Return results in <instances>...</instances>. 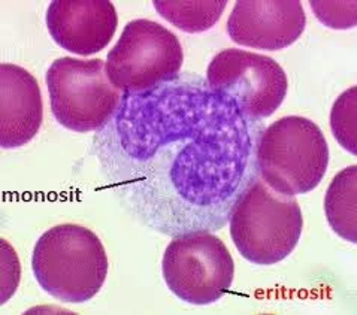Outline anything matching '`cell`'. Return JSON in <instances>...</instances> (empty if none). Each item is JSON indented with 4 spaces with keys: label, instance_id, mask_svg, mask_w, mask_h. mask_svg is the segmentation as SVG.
<instances>
[{
    "label": "cell",
    "instance_id": "6da1fadb",
    "mask_svg": "<svg viewBox=\"0 0 357 315\" xmlns=\"http://www.w3.org/2000/svg\"><path fill=\"white\" fill-rule=\"evenodd\" d=\"M257 123L206 79L178 77L149 93L123 94L91 148L123 206L176 238L226 226L259 176Z\"/></svg>",
    "mask_w": 357,
    "mask_h": 315
},
{
    "label": "cell",
    "instance_id": "7a4b0ae2",
    "mask_svg": "<svg viewBox=\"0 0 357 315\" xmlns=\"http://www.w3.org/2000/svg\"><path fill=\"white\" fill-rule=\"evenodd\" d=\"M108 268L100 239L79 224L47 230L31 256V269L42 290L65 303H82L96 296L108 277Z\"/></svg>",
    "mask_w": 357,
    "mask_h": 315
},
{
    "label": "cell",
    "instance_id": "3957f363",
    "mask_svg": "<svg viewBox=\"0 0 357 315\" xmlns=\"http://www.w3.org/2000/svg\"><path fill=\"white\" fill-rule=\"evenodd\" d=\"M328 164V141L319 125L305 117H282L259 135V176L281 194L298 196L312 192L321 183Z\"/></svg>",
    "mask_w": 357,
    "mask_h": 315
},
{
    "label": "cell",
    "instance_id": "277c9868",
    "mask_svg": "<svg viewBox=\"0 0 357 315\" xmlns=\"http://www.w3.org/2000/svg\"><path fill=\"white\" fill-rule=\"evenodd\" d=\"M230 236L239 254L259 266H272L296 248L303 227L295 196L281 194L257 176L230 215Z\"/></svg>",
    "mask_w": 357,
    "mask_h": 315
},
{
    "label": "cell",
    "instance_id": "5b68a950",
    "mask_svg": "<svg viewBox=\"0 0 357 315\" xmlns=\"http://www.w3.org/2000/svg\"><path fill=\"white\" fill-rule=\"evenodd\" d=\"M45 81L57 123L78 133L103 128L123 99L102 59H57L50 66Z\"/></svg>",
    "mask_w": 357,
    "mask_h": 315
},
{
    "label": "cell",
    "instance_id": "8992f818",
    "mask_svg": "<svg viewBox=\"0 0 357 315\" xmlns=\"http://www.w3.org/2000/svg\"><path fill=\"white\" fill-rule=\"evenodd\" d=\"M183 61L172 31L155 21L133 20L108 52L107 73L123 94H144L180 77Z\"/></svg>",
    "mask_w": 357,
    "mask_h": 315
},
{
    "label": "cell",
    "instance_id": "52a82bcc",
    "mask_svg": "<svg viewBox=\"0 0 357 315\" xmlns=\"http://www.w3.org/2000/svg\"><path fill=\"white\" fill-rule=\"evenodd\" d=\"M162 272L167 289L192 305H211L232 286L235 263L222 239L196 232L172 239L165 249Z\"/></svg>",
    "mask_w": 357,
    "mask_h": 315
},
{
    "label": "cell",
    "instance_id": "ba28073f",
    "mask_svg": "<svg viewBox=\"0 0 357 315\" xmlns=\"http://www.w3.org/2000/svg\"><path fill=\"white\" fill-rule=\"evenodd\" d=\"M206 82L253 121L271 117L289 90L286 72L274 59L236 48L223 49L211 60Z\"/></svg>",
    "mask_w": 357,
    "mask_h": 315
},
{
    "label": "cell",
    "instance_id": "9c48e42d",
    "mask_svg": "<svg viewBox=\"0 0 357 315\" xmlns=\"http://www.w3.org/2000/svg\"><path fill=\"white\" fill-rule=\"evenodd\" d=\"M305 24L299 0H238L227 20V33L238 45L280 51L295 44Z\"/></svg>",
    "mask_w": 357,
    "mask_h": 315
},
{
    "label": "cell",
    "instance_id": "30bf717a",
    "mask_svg": "<svg viewBox=\"0 0 357 315\" xmlns=\"http://www.w3.org/2000/svg\"><path fill=\"white\" fill-rule=\"evenodd\" d=\"M45 23L57 45L78 56H91L108 47L119 17L109 0H54Z\"/></svg>",
    "mask_w": 357,
    "mask_h": 315
},
{
    "label": "cell",
    "instance_id": "8fae6325",
    "mask_svg": "<svg viewBox=\"0 0 357 315\" xmlns=\"http://www.w3.org/2000/svg\"><path fill=\"white\" fill-rule=\"evenodd\" d=\"M42 96L36 78L10 63L0 65V146L20 148L38 135Z\"/></svg>",
    "mask_w": 357,
    "mask_h": 315
},
{
    "label": "cell",
    "instance_id": "7c38bea8",
    "mask_svg": "<svg viewBox=\"0 0 357 315\" xmlns=\"http://www.w3.org/2000/svg\"><path fill=\"white\" fill-rule=\"evenodd\" d=\"M328 223L347 243H357V166L335 175L324 197Z\"/></svg>",
    "mask_w": 357,
    "mask_h": 315
},
{
    "label": "cell",
    "instance_id": "4fadbf2b",
    "mask_svg": "<svg viewBox=\"0 0 357 315\" xmlns=\"http://www.w3.org/2000/svg\"><path fill=\"white\" fill-rule=\"evenodd\" d=\"M157 13L185 33H201L215 26L226 9V0H154Z\"/></svg>",
    "mask_w": 357,
    "mask_h": 315
},
{
    "label": "cell",
    "instance_id": "5bb4252c",
    "mask_svg": "<svg viewBox=\"0 0 357 315\" xmlns=\"http://www.w3.org/2000/svg\"><path fill=\"white\" fill-rule=\"evenodd\" d=\"M331 129L344 150L357 154V87H350L335 100L331 111Z\"/></svg>",
    "mask_w": 357,
    "mask_h": 315
},
{
    "label": "cell",
    "instance_id": "9a60e30c",
    "mask_svg": "<svg viewBox=\"0 0 357 315\" xmlns=\"http://www.w3.org/2000/svg\"><path fill=\"white\" fill-rule=\"evenodd\" d=\"M314 14L324 26L337 30L353 29L356 26V2H310Z\"/></svg>",
    "mask_w": 357,
    "mask_h": 315
},
{
    "label": "cell",
    "instance_id": "2e32d148",
    "mask_svg": "<svg viewBox=\"0 0 357 315\" xmlns=\"http://www.w3.org/2000/svg\"><path fill=\"white\" fill-rule=\"evenodd\" d=\"M0 259H2V281H0V293L2 299L0 303H6L8 299L14 295L20 282V263L14 248L5 239L0 240Z\"/></svg>",
    "mask_w": 357,
    "mask_h": 315
}]
</instances>
